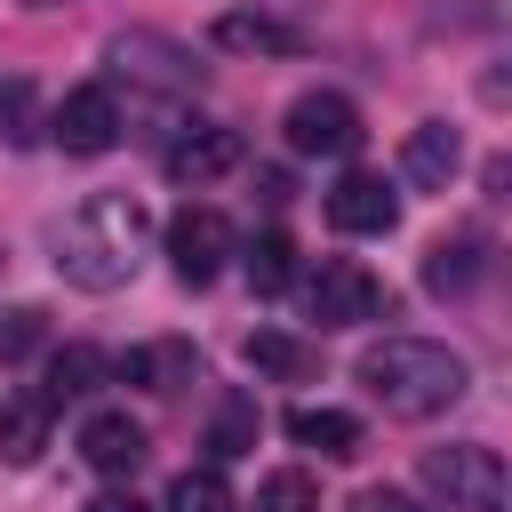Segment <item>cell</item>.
I'll use <instances>...</instances> for the list:
<instances>
[{"mask_svg": "<svg viewBox=\"0 0 512 512\" xmlns=\"http://www.w3.org/2000/svg\"><path fill=\"white\" fill-rule=\"evenodd\" d=\"M144 232H152V216H144L136 192H88V200L56 224V272H64L72 288H88V296H112V288H128L136 264H144Z\"/></svg>", "mask_w": 512, "mask_h": 512, "instance_id": "obj_1", "label": "cell"}, {"mask_svg": "<svg viewBox=\"0 0 512 512\" xmlns=\"http://www.w3.org/2000/svg\"><path fill=\"white\" fill-rule=\"evenodd\" d=\"M360 384H368V400H376L384 416L424 424V416H440V408L464 400L472 368H464V352H448V344H432V336H384V344L360 352Z\"/></svg>", "mask_w": 512, "mask_h": 512, "instance_id": "obj_2", "label": "cell"}, {"mask_svg": "<svg viewBox=\"0 0 512 512\" xmlns=\"http://www.w3.org/2000/svg\"><path fill=\"white\" fill-rule=\"evenodd\" d=\"M424 488L448 512H504L512 472H504V456L488 440H448V448H424Z\"/></svg>", "mask_w": 512, "mask_h": 512, "instance_id": "obj_3", "label": "cell"}, {"mask_svg": "<svg viewBox=\"0 0 512 512\" xmlns=\"http://www.w3.org/2000/svg\"><path fill=\"white\" fill-rule=\"evenodd\" d=\"M304 280V312L320 320V328H360V320H384L392 312V288L360 264V256H320L312 272H296Z\"/></svg>", "mask_w": 512, "mask_h": 512, "instance_id": "obj_4", "label": "cell"}, {"mask_svg": "<svg viewBox=\"0 0 512 512\" xmlns=\"http://www.w3.org/2000/svg\"><path fill=\"white\" fill-rule=\"evenodd\" d=\"M280 136H288L296 160H352L360 152V104L336 96V88H304L280 112Z\"/></svg>", "mask_w": 512, "mask_h": 512, "instance_id": "obj_5", "label": "cell"}, {"mask_svg": "<svg viewBox=\"0 0 512 512\" xmlns=\"http://www.w3.org/2000/svg\"><path fill=\"white\" fill-rule=\"evenodd\" d=\"M232 256H240V232H232L224 208H176L168 216V272L184 288H208Z\"/></svg>", "mask_w": 512, "mask_h": 512, "instance_id": "obj_6", "label": "cell"}, {"mask_svg": "<svg viewBox=\"0 0 512 512\" xmlns=\"http://www.w3.org/2000/svg\"><path fill=\"white\" fill-rule=\"evenodd\" d=\"M120 128H128V112H120V96H112L104 80L72 88V96L56 104V120H48V136H56L72 160H96V152H112V144H120Z\"/></svg>", "mask_w": 512, "mask_h": 512, "instance_id": "obj_7", "label": "cell"}, {"mask_svg": "<svg viewBox=\"0 0 512 512\" xmlns=\"http://www.w3.org/2000/svg\"><path fill=\"white\" fill-rule=\"evenodd\" d=\"M248 160V144H240V128H216V120H192V128H176L168 136V152H160V168H168V184H216V176H232Z\"/></svg>", "mask_w": 512, "mask_h": 512, "instance_id": "obj_8", "label": "cell"}, {"mask_svg": "<svg viewBox=\"0 0 512 512\" xmlns=\"http://www.w3.org/2000/svg\"><path fill=\"white\" fill-rule=\"evenodd\" d=\"M104 56H112V72H120V80H152V88H168V96H192V88H200V64H192L176 40H152V32H120Z\"/></svg>", "mask_w": 512, "mask_h": 512, "instance_id": "obj_9", "label": "cell"}, {"mask_svg": "<svg viewBox=\"0 0 512 512\" xmlns=\"http://www.w3.org/2000/svg\"><path fill=\"white\" fill-rule=\"evenodd\" d=\"M328 224H336V232H352V240H376V232H392V224H400V192H392L384 176L352 168V176L328 192Z\"/></svg>", "mask_w": 512, "mask_h": 512, "instance_id": "obj_10", "label": "cell"}, {"mask_svg": "<svg viewBox=\"0 0 512 512\" xmlns=\"http://www.w3.org/2000/svg\"><path fill=\"white\" fill-rule=\"evenodd\" d=\"M80 456H88V472H104V480H128V472L152 456V440H144V424H136L128 408H96V416L80 424Z\"/></svg>", "mask_w": 512, "mask_h": 512, "instance_id": "obj_11", "label": "cell"}, {"mask_svg": "<svg viewBox=\"0 0 512 512\" xmlns=\"http://www.w3.org/2000/svg\"><path fill=\"white\" fill-rule=\"evenodd\" d=\"M208 40L232 48V56H304V32L280 24V16H264V8H224L208 24Z\"/></svg>", "mask_w": 512, "mask_h": 512, "instance_id": "obj_12", "label": "cell"}, {"mask_svg": "<svg viewBox=\"0 0 512 512\" xmlns=\"http://www.w3.org/2000/svg\"><path fill=\"white\" fill-rule=\"evenodd\" d=\"M192 376H200V352L184 336H160V344H128L120 352V384H136V392H184Z\"/></svg>", "mask_w": 512, "mask_h": 512, "instance_id": "obj_13", "label": "cell"}, {"mask_svg": "<svg viewBox=\"0 0 512 512\" xmlns=\"http://www.w3.org/2000/svg\"><path fill=\"white\" fill-rule=\"evenodd\" d=\"M464 168V144H456V128L448 120H424V128H408V144H400V176L416 184V192H448V176Z\"/></svg>", "mask_w": 512, "mask_h": 512, "instance_id": "obj_14", "label": "cell"}, {"mask_svg": "<svg viewBox=\"0 0 512 512\" xmlns=\"http://www.w3.org/2000/svg\"><path fill=\"white\" fill-rule=\"evenodd\" d=\"M480 280H488V240L480 232H448V240L424 248V288L432 296H472Z\"/></svg>", "mask_w": 512, "mask_h": 512, "instance_id": "obj_15", "label": "cell"}, {"mask_svg": "<svg viewBox=\"0 0 512 512\" xmlns=\"http://www.w3.org/2000/svg\"><path fill=\"white\" fill-rule=\"evenodd\" d=\"M240 360H248L256 376H272V384H312V376H320V344H304V336H288V328H248Z\"/></svg>", "mask_w": 512, "mask_h": 512, "instance_id": "obj_16", "label": "cell"}, {"mask_svg": "<svg viewBox=\"0 0 512 512\" xmlns=\"http://www.w3.org/2000/svg\"><path fill=\"white\" fill-rule=\"evenodd\" d=\"M288 440L296 448H320V456H360V416L352 408H328V400H304V408H288Z\"/></svg>", "mask_w": 512, "mask_h": 512, "instance_id": "obj_17", "label": "cell"}, {"mask_svg": "<svg viewBox=\"0 0 512 512\" xmlns=\"http://www.w3.org/2000/svg\"><path fill=\"white\" fill-rule=\"evenodd\" d=\"M48 424H56V408L40 392H0V464H32L48 448Z\"/></svg>", "mask_w": 512, "mask_h": 512, "instance_id": "obj_18", "label": "cell"}, {"mask_svg": "<svg viewBox=\"0 0 512 512\" xmlns=\"http://www.w3.org/2000/svg\"><path fill=\"white\" fill-rule=\"evenodd\" d=\"M240 272H248L256 296H288V288H296V240H288V232H256V240L240 248Z\"/></svg>", "mask_w": 512, "mask_h": 512, "instance_id": "obj_19", "label": "cell"}, {"mask_svg": "<svg viewBox=\"0 0 512 512\" xmlns=\"http://www.w3.org/2000/svg\"><path fill=\"white\" fill-rule=\"evenodd\" d=\"M96 376H104V352H96V344H64V352L48 360V384H40V400H48V408H64V400H88V392H96Z\"/></svg>", "mask_w": 512, "mask_h": 512, "instance_id": "obj_20", "label": "cell"}, {"mask_svg": "<svg viewBox=\"0 0 512 512\" xmlns=\"http://www.w3.org/2000/svg\"><path fill=\"white\" fill-rule=\"evenodd\" d=\"M168 512H240V496H232V480L216 464H192V472L168 480Z\"/></svg>", "mask_w": 512, "mask_h": 512, "instance_id": "obj_21", "label": "cell"}, {"mask_svg": "<svg viewBox=\"0 0 512 512\" xmlns=\"http://www.w3.org/2000/svg\"><path fill=\"white\" fill-rule=\"evenodd\" d=\"M256 512H320V488H312V472H264L256 480Z\"/></svg>", "mask_w": 512, "mask_h": 512, "instance_id": "obj_22", "label": "cell"}, {"mask_svg": "<svg viewBox=\"0 0 512 512\" xmlns=\"http://www.w3.org/2000/svg\"><path fill=\"white\" fill-rule=\"evenodd\" d=\"M32 104H40L32 80H24V72H0V136H8V144L32 136Z\"/></svg>", "mask_w": 512, "mask_h": 512, "instance_id": "obj_23", "label": "cell"}, {"mask_svg": "<svg viewBox=\"0 0 512 512\" xmlns=\"http://www.w3.org/2000/svg\"><path fill=\"white\" fill-rule=\"evenodd\" d=\"M40 336H48V312H40V304H16V312H0V360H24Z\"/></svg>", "mask_w": 512, "mask_h": 512, "instance_id": "obj_24", "label": "cell"}, {"mask_svg": "<svg viewBox=\"0 0 512 512\" xmlns=\"http://www.w3.org/2000/svg\"><path fill=\"white\" fill-rule=\"evenodd\" d=\"M208 448H216V456H248V448H256V408H248V400H232V408L216 416Z\"/></svg>", "mask_w": 512, "mask_h": 512, "instance_id": "obj_25", "label": "cell"}, {"mask_svg": "<svg viewBox=\"0 0 512 512\" xmlns=\"http://www.w3.org/2000/svg\"><path fill=\"white\" fill-rule=\"evenodd\" d=\"M352 512H424V504H416L408 488H360V496H352Z\"/></svg>", "mask_w": 512, "mask_h": 512, "instance_id": "obj_26", "label": "cell"}, {"mask_svg": "<svg viewBox=\"0 0 512 512\" xmlns=\"http://www.w3.org/2000/svg\"><path fill=\"white\" fill-rule=\"evenodd\" d=\"M88 512H152V504H136L128 488H104V496H88Z\"/></svg>", "mask_w": 512, "mask_h": 512, "instance_id": "obj_27", "label": "cell"}, {"mask_svg": "<svg viewBox=\"0 0 512 512\" xmlns=\"http://www.w3.org/2000/svg\"><path fill=\"white\" fill-rule=\"evenodd\" d=\"M24 8H56V0H24Z\"/></svg>", "mask_w": 512, "mask_h": 512, "instance_id": "obj_28", "label": "cell"}]
</instances>
